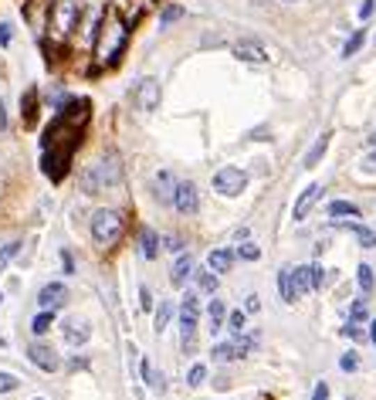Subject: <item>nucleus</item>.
<instances>
[{
	"mask_svg": "<svg viewBox=\"0 0 376 400\" xmlns=\"http://www.w3.org/2000/svg\"><path fill=\"white\" fill-rule=\"evenodd\" d=\"M173 207L180 214H187V217H194V214L201 211V193H197V187H194V184H176Z\"/></svg>",
	"mask_w": 376,
	"mask_h": 400,
	"instance_id": "nucleus-9",
	"label": "nucleus"
},
{
	"mask_svg": "<svg viewBox=\"0 0 376 400\" xmlns=\"http://www.w3.org/2000/svg\"><path fill=\"white\" fill-rule=\"evenodd\" d=\"M21 106H24V109H21L24 122H27V126H34V109H38V92H34V88L24 95V102H21Z\"/></svg>",
	"mask_w": 376,
	"mask_h": 400,
	"instance_id": "nucleus-30",
	"label": "nucleus"
},
{
	"mask_svg": "<svg viewBox=\"0 0 376 400\" xmlns=\"http://www.w3.org/2000/svg\"><path fill=\"white\" fill-rule=\"evenodd\" d=\"M123 227H125V217L112 207H102V211L92 214V241L99 248H112L116 241L123 238Z\"/></svg>",
	"mask_w": 376,
	"mask_h": 400,
	"instance_id": "nucleus-4",
	"label": "nucleus"
},
{
	"mask_svg": "<svg viewBox=\"0 0 376 400\" xmlns=\"http://www.w3.org/2000/svg\"><path fill=\"white\" fill-rule=\"evenodd\" d=\"M152 193H156V200L159 204H173V193H176V180H173V173H159L156 180H152Z\"/></svg>",
	"mask_w": 376,
	"mask_h": 400,
	"instance_id": "nucleus-13",
	"label": "nucleus"
},
{
	"mask_svg": "<svg viewBox=\"0 0 376 400\" xmlns=\"http://www.w3.org/2000/svg\"><path fill=\"white\" fill-rule=\"evenodd\" d=\"M183 17H187V7H180V3H163V10H159V31L173 27L176 21H183Z\"/></svg>",
	"mask_w": 376,
	"mask_h": 400,
	"instance_id": "nucleus-20",
	"label": "nucleus"
},
{
	"mask_svg": "<svg viewBox=\"0 0 376 400\" xmlns=\"http://www.w3.org/2000/svg\"><path fill=\"white\" fill-rule=\"evenodd\" d=\"M139 309H143V312H150V309H152V292L146 289V285L139 289Z\"/></svg>",
	"mask_w": 376,
	"mask_h": 400,
	"instance_id": "nucleus-42",
	"label": "nucleus"
},
{
	"mask_svg": "<svg viewBox=\"0 0 376 400\" xmlns=\"http://www.w3.org/2000/svg\"><path fill=\"white\" fill-rule=\"evenodd\" d=\"M326 214L329 217H359V207L352 200H332Z\"/></svg>",
	"mask_w": 376,
	"mask_h": 400,
	"instance_id": "nucleus-26",
	"label": "nucleus"
},
{
	"mask_svg": "<svg viewBox=\"0 0 376 400\" xmlns=\"http://www.w3.org/2000/svg\"><path fill=\"white\" fill-rule=\"evenodd\" d=\"M319 197H322V187H319V184H308V187L299 193V200H295V211H292V217H295V221H305V217H308V211L315 207V200H319Z\"/></svg>",
	"mask_w": 376,
	"mask_h": 400,
	"instance_id": "nucleus-12",
	"label": "nucleus"
},
{
	"mask_svg": "<svg viewBox=\"0 0 376 400\" xmlns=\"http://www.w3.org/2000/svg\"><path fill=\"white\" fill-rule=\"evenodd\" d=\"M366 163H370V166H376V150H373V153H370V160H366Z\"/></svg>",
	"mask_w": 376,
	"mask_h": 400,
	"instance_id": "nucleus-51",
	"label": "nucleus"
},
{
	"mask_svg": "<svg viewBox=\"0 0 376 400\" xmlns=\"http://www.w3.org/2000/svg\"><path fill=\"white\" fill-rule=\"evenodd\" d=\"M370 146H373V150H376V133H373V136H370Z\"/></svg>",
	"mask_w": 376,
	"mask_h": 400,
	"instance_id": "nucleus-52",
	"label": "nucleus"
},
{
	"mask_svg": "<svg viewBox=\"0 0 376 400\" xmlns=\"http://www.w3.org/2000/svg\"><path fill=\"white\" fill-rule=\"evenodd\" d=\"M132 102H136V109H139V112H156V109H159V102H163L159 79L146 75V79L136 81V85H132Z\"/></svg>",
	"mask_w": 376,
	"mask_h": 400,
	"instance_id": "nucleus-5",
	"label": "nucleus"
},
{
	"mask_svg": "<svg viewBox=\"0 0 376 400\" xmlns=\"http://www.w3.org/2000/svg\"><path fill=\"white\" fill-rule=\"evenodd\" d=\"M346 400H350V397H346Z\"/></svg>",
	"mask_w": 376,
	"mask_h": 400,
	"instance_id": "nucleus-57",
	"label": "nucleus"
},
{
	"mask_svg": "<svg viewBox=\"0 0 376 400\" xmlns=\"http://www.w3.org/2000/svg\"><path fill=\"white\" fill-rule=\"evenodd\" d=\"M370 339H373V343H376V319L370 322Z\"/></svg>",
	"mask_w": 376,
	"mask_h": 400,
	"instance_id": "nucleus-50",
	"label": "nucleus"
},
{
	"mask_svg": "<svg viewBox=\"0 0 376 400\" xmlns=\"http://www.w3.org/2000/svg\"><path fill=\"white\" fill-rule=\"evenodd\" d=\"M190 275H194V258H190V255H180V258H176V265H173V271H170V282H173L176 289H183Z\"/></svg>",
	"mask_w": 376,
	"mask_h": 400,
	"instance_id": "nucleus-16",
	"label": "nucleus"
},
{
	"mask_svg": "<svg viewBox=\"0 0 376 400\" xmlns=\"http://www.w3.org/2000/svg\"><path fill=\"white\" fill-rule=\"evenodd\" d=\"M119 184H123V157L119 153H105L99 163L81 170V190L85 193H102L105 187H119Z\"/></svg>",
	"mask_w": 376,
	"mask_h": 400,
	"instance_id": "nucleus-2",
	"label": "nucleus"
},
{
	"mask_svg": "<svg viewBox=\"0 0 376 400\" xmlns=\"http://www.w3.org/2000/svg\"><path fill=\"white\" fill-rule=\"evenodd\" d=\"M366 45V27H356L350 34V41L343 45V58H352V54H359V48Z\"/></svg>",
	"mask_w": 376,
	"mask_h": 400,
	"instance_id": "nucleus-24",
	"label": "nucleus"
},
{
	"mask_svg": "<svg viewBox=\"0 0 376 400\" xmlns=\"http://www.w3.org/2000/svg\"><path fill=\"white\" fill-rule=\"evenodd\" d=\"M210 45L217 48V45H224V38H221V34H207V38H203V48H210Z\"/></svg>",
	"mask_w": 376,
	"mask_h": 400,
	"instance_id": "nucleus-47",
	"label": "nucleus"
},
{
	"mask_svg": "<svg viewBox=\"0 0 376 400\" xmlns=\"http://www.w3.org/2000/svg\"><path fill=\"white\" fill-rule=\"evenodd\" d=\"M230 265H234V251H227V248H217V251H210V258H207V268L210 271H230Z\"/></svg>",
	"mask_w": 376,
	"mask_h": 400,
	"instance_id": "nucleus-19",
	"label": "nucleus"
},
{
	"mask_svg": "<svg viewBox=\"0 0 376 400\" xmlns=\"http://www.w3.org/2000/svg\"><path fill=\"white\" fill-rule=\"evenodd\" d=\"M7 133V109H3V102H0V136Z\"/></svg>",
	"mask_w": 376,
	"mask_h": 400,
	"instance_id": "nucleus-49",
	"label": "nucleus"
},
{
	"mask_svg": "<svg viewBox=\"0 0 376 400\" xmlns=\"http://www.w3.org/2000/svg\"><path fill=\"white\" fill-rule=\"evenodd\" d=\"M258 255H261L258 244H241L237 248V258H244V262H258Z\"/></svg>",
	"mask_w": 376,
	"mask_h": 400,
	"instance_id": "nucleus-39",
	"label": "nucleus"
},
{
	"mask_svg": "<svg viewBox=\"0 0 376 400\" xmlns=\"http://www.w3.org/2000/svg\"><path fill=\"white\" fill-rule=\"evenodd\" d=\"M227 329H230L234 336H244V329H248V316H244L241 309H237V312H230V316H227Z\"/></svg>",
	"mask_w": 376,
	"mask_h": 400,
	"instance_id": "nucleus-29",
	"label": "nucleus"
},
{
	"mask_svg": "<svg viewBox=\"0 0 376 400\" xmlns=\"http://www.w3.org/2000/svg\"><path fill=\"white\" fill-rule=\"evenodd\" d=\"M322 282H326L322 268H319V265H312V289H322Z\"/></svg>",
	"mask_w": 376,
	"mask_h": 400,
	"instance_id": "nucleus-45",
	"label": "nucleus"
},
{
	"mask_svg": "<svg viewBox=\"0 0 376 400\" xmlns=\"http://www.w3.org/2000/svg\"><path fill=\"white\" fill-rule=\"evenodd\" d=\"M17 255H21V241H10V244H3V248H0V271H7V265H10Z\"/></svg>",
	"mask_w": 376,
	"mask_h": 400,
	"instance_id": "nucleus-28",
	"label": "nucleus"
},
{
	"mask_svg": "<svg viewBox=\"0 0 376 400\" xmlns=\"http://www.w3.org/2000/svg\"><path fill=\"white\" fill-rule=\"evenodd\" d=\"M34 400H45V397H34Z\"/></svg>",
	"mask_w": 376,
	"mask_h": 400,
	"instance_id": "nucleus-56",
	"label": "nucleus"
},
{
	"mask_svg": "<svg viewBox=\"0 0 376 400\" xmlns=\"http://www.w3.org/2000/svg\"><path fill=\"white\" fill-rule=\"evenodd\" d=\"M21 387V380L14 374H7V370H0V394H10V390H17Z\"/></svg>",
	"mask_w": 376,
	"mask_h": 400,
	"instance_id": "nucleus-35",
	"label": "nucleus"
},
{
	"mask_svg": "<svg viewBox=\"0 0 376 400\" xmlns=\"http://www.w3.org/2000/svg\"><path fill=\"white\" fill-rule=\"evenodd\" d=\"M343 336L346 339H352V343H359V339H366V333L356 326V322H350V326H343Z\"/></svg>",
	"mask_w": 376,
	"mask_h": 400,
	"instance_id": "nucleus-40",
	"label": "nucleus"
},
{
	"mask_svg": "<svg viewBox=\"0 0 376 400\" xmlns=\"http://www.w3.org/2000/svg\"><path fill=\"white\" fill-rule=\"evenodd\" d=\"M278 289H281V298L292 305L295 302V285H292V268H281L278 271Z\"/></svg>",
	"mask_w": 376,
	"mask_h": 400,
	"instance_id": "nucleus-25",
	"label": "nucleus"
},
{
	"mask_svg": "<svg viewBox=\"0 0 376 400\" xmlns=\"http://www.w3.org/2000/svg\"><path fill=\"white\" fill-rule=\"evenodd\" d=\"M61 336H65V343H68V346H85V343H88V336H92V326H88L85 319H65Z\"/></svg>",
	"mask_w": 376,
	"mask_h": 400,
	"instance_id": "nucleus-10",
	"label": "nucleus"
},
{
	"mask_svg": "<svg viewBox=\"0 0 376 400\" xmlns=\"http://www.w3.org/2000/svg\"><path fill=\"white\" fill-rule=\"evenodd\" d=\"M0 302H3V292H0Z\"/></svg>",
	"mask_w": 376,
	"mask_h": 400,
	"instance_id": "nucleus-55",
	"label": "nucleus"
},
{
	"mask_svg": "<svg viewBox=\"0 0 376 400\" xmlns=\"http://www.w3.org/2000/svg\"><path fill=\"white\" fill-rule=\"evenodd\" d=\"M0 346H7V339H3V336H0Z\"/></svg>",
	"mask_w": 376,
	"mask_h": 400,
	"instance_id": "nucleus-53",
	"label": "nucleus"
},
{
	"mask_svg": "<svg viewBox=\"0 0 376 400\" xmlns=\"http://www.w3.org/2000/svg\"><path fill=\"white\" fill-rule=\"evenodd\" d=\"M194 275H197V285H201V292H217V271L203 268V271H194Z\"/></svg>",
	"mask_w": 376,
	"mask_h": 400,
	"instance_id": "nucleus-27",
	"label": "nucleus"
},
{
	"mask_svg": "<svg viewBox=\"0 0 376 400\" xmlns=\"http://www.w3.org/2000/svg\"><path fill=\"white\" fill-rule=\"evenodd\" d=\"M244 187H248V173L237 170V166H224V170L214 173V190L221 197H237Z\"/></svg>",
	"mask_w": 376,
	"mask_h": 400,
	"instance_id": "nucleus-6",
	"label": "nucleus"
},
{
	"mask_svg": "<svg viewBox=\"0 0 376 400\" xmlns=\"http://www.w3.org/2000/svg\"><path fill=\"white\" fill-rule=\"evenodd\" d=\"M51 326H54V309H41V312L31 319V333H34V336H45Z\"/></svg>",
	"mask_w": 376,
	"mask_h": 400,
	"instance_id": "nucleus-23",
	"label": "nucleus"
},
{
	"mask_svg": "<svg viewBox=\"0 0 376 400\" xmlns=\"http://www.w3.org/2000/svg\"><path fill=\"white\" fill-rule=\"evenodd\" d=\"M356 271H359L356 278H359V289H363V295H370V292H373V268H370V265H359Z\"/></svg>",
	"mask_w": 376,
	"mask_h": 400,
	"instance_id": "nucleus-33",
	"label": "nucleus"
},
{
	"mask_svg": "<svg viewBox=\"0 0 376 400\" xmlns=\"http://www.w3.org/2000/svg\"><path fill=\"white\" fill-rule=\"evenodd\" d=\"M139 374H143V380H146V387H152V390H163V376H156V370L150 367V360H143Z\"/></svg>",
	"mask_w": 376,
	"mask_h": 400,
	"instance_id": "nucleus-32",
	"label": "nucleus"
},
{
	"mask_svg": "<svg viewBox=\"0 0 376 400\" xmlns=\"http://www.w3.org/2000/svg\"><path fill=\"white\" fill-rule=\"evenodd\" d=\"M356 14H359V21H363V24H366V21H370V17H373V14H376V0H363V3H359V10H356Z\"/></svg>",
	"mask_w": 376,
	"mask_h": 400,
	"instance_id": "nucleus-38",
	"label": "nucleus"
},
{
	"mask_svg": "<svg viewBox=\"0 0 376 400\" xmlns=\"http://www.w3.org/2000/svg\"><path fill=\"white\" fill-rule=\"evenodd\" d=\"M81 24V3L78 0H54L48 10V34L51 45H65Z\"/></svg>",
	"mask_w": 376,
	"mask_h": 400,
	"instance_id": "nucleus-3",
	"label": "nucleus"
},
{
	"mask_svg": "<svg viewBox=\"0 0 376 400\" xmlns=\"http://www.w3.org/2000/svg\"><path fill=\"white\" fill-rule=\"evenodd\" d=\"M230 54H234L237 61H244V65H265V61H268V48H265L258 38L234 41V45H230Z\"/></svg>",
	"mask_w": 376,
	"mask_h": 400,
	"instance_id": "nucleus-7",
	"label": "nucleus"
},
{
	"mask_svg": "<svg viewBox=\"0 0 376 400\" xmlns=\"http://www.w3.org/2000/svg\"><path fill=\"white\" fill-rule=\"evenodd\" d=\"M292 285H295V298L312 292V265H299L292 268Z\"/></svg>",
	"mask_w": 376,
	"mask_h": 400,
	"instance_id": "nucleus-17",
	"label": "nucleus"
},
{
	"mask_svg": "<svg viewBox=\"0 0 376 400\" xmlns=\"http://www.w3.org/2000/svg\"><path fill=\"white\" fill-rule=\"evenodd\" d=\"M312 400H329V383H315V390H312Z\"/></svg>",
	"mask_w": 376,
	"mask_h": 400,
	"instance_id": "nucleus-44",
	"label": "nucleus"
},
{
	"mask_svg": "<svg viewBox=\"0 0 376 400\" xmlns=\"http://www.w3.org/2000/svg\"><path fill=\"white\" fill-rule=\"evenodd\" d=\"M129 17H125L119 7H105L102 10V27L99 38H95V48H92V58H95V68H112L119 65V58L125 54V45H129Z\"/></svg>",
	"mask_w": 376,
	"mask_h": 400,
	"instance_id": "nucleus-1",
	"label": "nucleus"
},
{
	"mask_svg": "<svg viewBox=\"0 0 376 400\" xmlns=\"http://www.w3.org/2000/svg\"><path fill=\"white\" fill-rule=\"evenodd\" d=\"M370 316V309H366V298H356L352 302V309H350V322H363Z\"/></svg>",
	"mask_w": 376,
	"mask_h": 400,
	"instance_id": "nucleus-34",
	"label": "nucleus"
},
{
	"mask_svg": "<svg viewBox=\"0 0 376 400\" xmlns=\"http://www.w3.org/2000/svg\"><path fill=\"white\" fill-rule=\"evenodd\" d=\"M281 3H299V0H281Z\"/></svg>",
	"mask_w": 376,
	"mask_h": 400,
	"instance_id": "nucleus-54",
	"label": "nucleus"
},
{
	"mask_svg": "<svg viewBox=\"0 0 376 400\" xmlns=\"http://www.w3.org/2000/svg\"><path fill=\"white\" fill-rule=\"evenodd\" d=\"M326 150H329V133H322L319 139H315V143H312V150L305 153V160H301V166H305V170H312L315 163H319L322 157H326Z\"/></svg>",
	"mask_w": 376,
	"mask_h": 400,
	"instance_id": "nucleus-21",
	"label": "nucleus"
},
{
	"mask_svg": "<svg viewBox=\"0 0 376 400\" xmlns=\"http://www.w3.org/2000/svg\"><path fill=\"white\" fill-rule=\"evenodd\" d=\"M203 380H207V367H203V363H197V367L190 370V376H187V383H190V387H201Z\"/></svg>",
	"mask_w": 376,
	"mask_h": 400,
	"instance_id": "nucleus-37",
	"label": "nucleus"
},
{
	"mask_svg": "<svg viewBox=\"0 0 376 400\" xmlns=\"http://www.w3.org/2000/svg\"><path fill=\"white\" fill-rule=\"evenodd\" d=\"M207 322H210V326H207L210 333H221L227 326V309H224L221 298H210V305H207Z\"/></svg>",
	"mask_w": 376,
	"mask_h": 400,
	"instance_id": "nucleus-15",
	"label": "nucleus"
},
{
	"mask_svg": "<svg viewBox=\"0 0 376 400\" xmlns=\"http://www.w3.org/2000/svg\"><path fill=\"white\" fill-rule=\"evenodd\" d=\"M61 268H65V275H75V258H72V251H61Z\"/></svg>",
	"mask_w": 376,
	"mask_h": 400,
	"instance_id": "nucleus-43",
	"label": "nucleus"
},
{
	"mask_svg": "<svg viewBox=\"0 0 376 400\" xmlns=\"http://www.w3.org/2000/svg\"><path fill=\"white\" fill-rule=\"evenodd\" d=\"M68 302V289L61 285V282H48L41 292H38V305L41 309H61Z\"/></svg>",
	"mask_w": 376,
	"mask_h": 400,
	"instance_id": "nucleus-11",
	"label": "nucleus"
},
{
	"mask_svg": "<svg viewBox=\"0 0 376 400\" xmlns=\"http://www.w3.org/2000/svg\"><path fill=\"white\" fill-rule=\"evenodd\" d=\"M10 41H14V24L0 21V48H10Z\"/></svg>",
	"mask_w": 376,
	"mask_h": 400,
	"instance_id": "nucleus-36",
	"label": "nucleus"
},
{
	"mask_svg": "<svg viewBox=\"0 0 376 400\" xmlns=\"http://www.w3.org/2000/svg\"><path fill=\"white\" fill-rule=\"evenodd\" d=\"M170 316H173V302H159V309H156V333H163L170 326Z\"/></svg>",
	"mask_w": 376,
	"mask_h": 400,
	"instance_id": "nucleus-31",
	"label": "nucleus"
},
{
	"mask_svg": "<svg viewBox=\"0 0 376 400\" xmlns=\"http://www.w3.org/2000/svg\"><path fill=\"white\" fill-rule=\"evenodd\" d=\"M339 367H343V370H346V374H352V370H356V367H359V356H356V353H346V356H343V360H339Z\"/></svg>",
	"mask_w": 376,
	"mask_h": 400,
	"instance_id": "nucleus-41",
	"label": "nucleus"
},
{
	"mask_svg": "<svg viewBox=\"0 0 376 400\" xmlns=\"http://www.w3.org/2000/svg\"><path fill=\"white\" fill-rule=\"evenodd\" d=\"M139 255H143L146 262H152V258L159 255V238H156L152 227H143V231H139Z\"/></svg>",
	"mask_w": 376,
	"mask_h": 400,
	"instance_id": "nucleus-18",
	"label": "nucleus"
},
{
	"mask_svg": "<svg viewBox=\"0 0 376 400\" xmlns=\"http://www.w3.org/2000/svg\"><path fill=\"white\" fill-rule=\"evenodd\" d=\"M27 360H31L38 370H45V374H54V370L61 367L58 353H54L48 343H31V346H27Z\"/></svg>",
	"mask_w": 376,
	"mask_h": 400,
	"instance_id": "nucleus-8",
	"label": "nucleus"
},
{
	"mask_svg": "<svg viewBox=\"0 0 376 400\" xmlns=\"http://www.w3.org/2000/svg\"><path fill=\"white\" fill-rule=\"evenodd\" d=\"M339 227H346L352 238L359 241V248H376V231L366 224H356V221H339Z\"/></svg>",
	"mask_w": 376,
	"mask_h": 400,
	"instance_id": "nucleus-14",
	"label": "nucleus"
},
{
	"mask_svg": "<svg viewBox=\"0 0 376 400\" xmlns=\"http://www.w3.org/2000/svg\"><path fill=\"white\" fill-rule=\"evenodd\" d=\"M163 248H166V251H183V241H180V238H166V241H163Z\"/></svg>",
	"mask_w": 376,
	"mask_h": 400,
	"instance_id": "nucleus-46",
	"label": "nucleus"
},
{
	"mask_svg": "<svg viewBox=\"0 0 376 400\" xmlns=\"http://www.w3.org/2000/svg\"><path fill=\"white\" fill-rule=\"evenodd\" d=\"M261 309V298L258 295H248V312H258Z\"/></svg>",
	"mask_w": 376,
	"mask_h": 400,
	"instance_id": "nucleus-48",
	"label": "nucleus"
},
{
	"mask_svg": "<svg viewBox=\"0 0 376 400\" xmlns=\"http://www.w3.org/2000/svg\"><path fill=\"white\" fill-rule=\"evenodd\" d=\"M244 356V349L237 346V343H217L214 346V360L217 363H230V360H241Z\"/></svg>",
	"mask_w": 376,
	"mask_h": 400,
	"instance_id": "nucleus-22",
	"label": "nucleus"
}]
</instances>
